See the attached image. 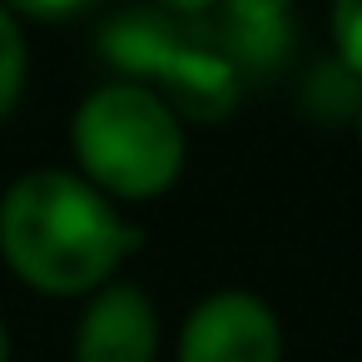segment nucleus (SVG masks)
<instances>
[{"label":"nucleus","instance_id":"f257e3e1","mask_svg":"<svg viewBox=\"0 0 362 362\" xmlns=\"http://www.w3.org/2000/svg\"><path fill=\"white\" fill-rule=\"evenodd\" d=\"M134 228L90 179L70 169L21 174L0 194V258L50 298H80L115 283L134 253Z\"/></svg>","mask_w":362,"mask_h":362},{"label":"nucleus","instance_id":"f03ea898","mask_svg":"<svg viewBox=\"0 0 362 362\" xmlns=\"http://www.w3.org/2000/svg\"><path fill=\"white\" fill-rule=\"evenodd\" d=\"M70 149L80 179L105 199H159L184 174V129L174 110L144 85H100L70 119Z\"/></svg>","mask_w":362,"mask_h":362},{"label":"nucleus","instance_id":"7ed1b4c3","mask_svg":"<svg viewBox=\"0 0 362 362\" xmlns=\"http://www.w3.org/2000/svg\"><path fill=\"white\" fill-rule=\"evenodd\" d=\"M179 362H283V327L258 293L223 288L184 317Z\"/></svg>","mask_w":362,"mask_h":362},{"label":"nucleus","instance_id":"20e7f679","mask_svg":"<svg viewBox=\"0 0 362 362\" xmlns=\"http://www.w3.org/2000/svg\"><path fill=\"white\" fill-rule=\"evenodd\" d=\"M159 313L144 288L105 283L75 322V362H154Z\"/></svg>","mask_w":362,"mask_h":362},{"label":"nucleus","instance_id":"39448f33","mask_svg":"<svg viewBox=\"0 0 362 362\" xmlns=\"http://www.w3.org/2000/svg\"><path fill=\"white\" fill-rule=\"evenodd\" d=\"M25 35H21V21L0 6V119H6L16 105H21V90H25Z\"/></svg>","mask_w":362,"mask_h":362},{"label":"nucleus","instance_id":"423d86ee","mask_svg":"<svg viewBox=\"0 0 362 362\" xmlns=\"http://www.w3.org/2000/svg\"><path fill=\"white\" fill-rule=\"evenodd\" d=\"M332 40L352 75H362V0H332Z\"/></svg>","mask_w":362,"mask_h":362},{"label":"nucleus","instance_id":"0eeeda50","mask_svg":"<svg viewBox=\"0 0 362 362\" xmlns=\"http://www.w3.org/2000/svg\"><path fill=\"white\" fill-rule=\"evenodd\" d=\"M11 16H30V21H65V16H80L95 0H0Z\"/></svg>","mask_w":362,"mask_h":362},{"label":"nucleus","instance_id":"6e6552de","mask_svg":"<svg viewBox=\"0 0 362 362\" xmlns=\"http://www.w3.org/2000/svg\"><path fill=\"white\" fill-rule=\"evenodd\" d=\"M233 6H238L243 16H278L288 0H233Z\"/></svg>","mask_w":362,"mask_h":362},{"label":"nucleus","instance_id":"1a4fd4ad","mask_svg":"<svg viewBox=\"0 0 362 362\" xmlns=\"http://www.w3.org/2000/svg\"><path fill=\"white\" fill-rule=\"evenodd\" d=\"M154 6H164V11H204L214 0H154Z\"/></svg>","mask_w":362,"mask_h":362},{"label":"nucleus","instance_id":"9d476101","mask_svg":"<svg viewBox=\"0 0 362 362\" xmlns=\"http://www.w3.org/2000/svg\"><path fill=\"white\" fill-rule=\"evenodd\" d=\"M0 362H11V332H6V322H0Z\"/></svg>","mask_w":362,"mask_h":362},{"label":"nucleus","instance_id":"9b49d317","mask_svg":"<svg viewBox=\"0 0 362 362\" xmlns=\"http://www.w3.org/2000/svg\"><path fill=\"white\" fill-rule=\"evenodd\" d=\"M357 134H362V110H357Z\"/></svg>","mask_w":362,"mask_h":362}]
</instances>
